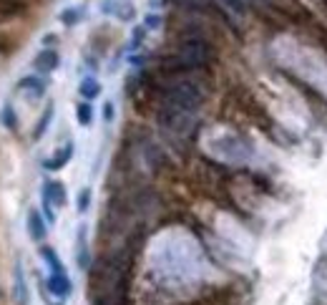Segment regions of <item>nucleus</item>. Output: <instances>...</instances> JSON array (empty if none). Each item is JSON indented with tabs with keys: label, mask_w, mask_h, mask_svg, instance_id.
Returning <instances> with one entry per match:
<instances>
[{
	"label": "nucleus",
	"mask_w": 327,
	"mask_h": 305,
	"mask_svg": "<svg viewBox=\"0 0 327 305\" xmlns=\"http://www.w3.org/2000/svg\"><path fill=\"white\" fill-rule=\"evenodd\" d=\"M204 104V86L196 78L179 74L174 76L161 91V106L159 109H169V111H181V114H194L199 106Z\"/></svg>",
	"instance_id": "1"
},
{
	"label": "nucleus",
	"mask_w": 327,
	"mask_h": 305,
	"mask_svg": "<svg viewBox=\"0 0 327 305\" xmlns=\"http://www.w3.org/2000/svg\"><path fill=\"white\" fill-rule=\"evenodd\" d=\"M211 58H214L211 43L201 36H189L176 46V53L171 56L166 69L174 71V74H187V71H196V69L209 66Z\"/></svg>",
	"instance_id": "2"
},
{
	"label": "nucleus",
	"mask_w": 327,
	"mask_h": 305,
	"mask_svg": "<svg viewBox=\"0 0 327 305\" xmlns=\"http://www.w3.org/2000/svg\"><path fill=\"white\" fill-rule=\"evenodd\" d=\"M58 63H61V56H58V51H56V48H43V51L33 58V66H35L41 74H51V71H56V69H58Z\"/></svg>",
	"instance_id": "3"
},
{
	"label": "nucleus",
	"mask_w": 327,
	"mask_h": 305,
	"mask_svg": "<svg viewBox=\"0 0 327 305\" xmlns=\"http://www.w3.org/2000/svg\"><path fill=\"white\" fill-rule=\"evenodd\" d=\"M18 91L28 98H41L46 93V83L41 81L38 76H28V78H20L18 81Z\"/></svg>",
	"instance_id": "4"
},
{
	"label": "nucleus",
	"mask_w": 327,
	"mask_h": 305,
	"mask_svg": "<svg viewBox=\"0 0 327 305\" xmlns=\"http://www.w3.org/2000/svg\"><path fill=\"white\" fill-rule=\"evenodd\" d=\"M43 202H48L51 207H63L65 205V187L61 182H48L43 187Z\"/></svg>",
	"instance_id": "5"
},
{
	"label": "nucleus",
	"mask_w": 327,
	"mask_h": 305,
	"mask_svg": "<svg viewBox=\"0 0 327 305\" xmlns=\"http://www.w3.org/2000/svg\"><path fill=\"white\" fill-rule=\"evenodd\" d=\"M13 280H15V288H13V298H15V305H28V285H25V275H23V267H20V262H15Z\"/></svg>",
	"instance_id": "6"
},
{
	"label": "nucleus",
	"mask_w": 327,
	"mask_h": 305,
	"mask_svg": "<svg viewBox=\"0 0 327 305\" xmlns=\"http://www.w3.org/2000/svg\"><path fill=\"white\" fill-rule=\"evenodd\" d=\"M28 234H30V240H35V242H41L46 234H48V227H46V222H43V217L35 212V210H28Z\"/></svg>",
	"instance_id": "7"
},
{
	"label": "nucleus",
	"mask_w": 327,
	"mask_h": 305,
	"mask_svg": "<svg viewBox=\"0 0 327 305\" xmlns=\"http://www.w3.org/2000/svg\"><path fill=\"white\" fill-rule=\"evenodd\" d=\"M48 290H51L53 295H58V298L70 295V280L65 278V273H61V275H51V278H48Z\"/></svg>",
	"instance_id": "8"
},
{
	"label": "nucleus",
	"mask_w": 327,
	"mask_h": 305,
	"mask_svg": "<svg viewBox=\"0 0 327 305\" xmlns=\"http://www.w3.org/2000/svg\"><path fill=\"white\" fill-rule=\"evenodd\" d=\"M70 156H73V144L68 142V144H65L63 149H61V152L56 154V156H51V159L46 161V169H53V172H56V169H63L65 164L70 161Z\"/></svg>",
	"instance_id": "9"
},
{
	"label": "nucleus",
	"mask_w": 327,
	"mask_h": 305,
	"mask_svg": "<svg viewBox=\"0 0 327 305\" xmlns=\"http://www.w3.org/2000/svg\"><path fill=\"white\" fill-rule=\"evenodd\" d=\"M78 91H81V96H83V98H88V101H91V98H96V96L101 93V83H98L96 78L88 76V78H83V81H81Z\"/></svg>",
	"instance_id": "10"
},
{
	"label": "nucleus",
	"mask_w": 327,
	"mask_h": 305,
	"mask_svg": "<svg viewBox=\"0 0 327 305\" xmlns=\"http://www.w3.org/2000/svg\"><path fill=\"white\" fill-rule=\"evenodd\" d=\"M41 257H43V260H46V262L51 265L53 275H61V273H63V262L58 260V255H56V252H53V250H51L48 245H43V247H41Z\"/></svg>",
	"instance_id": "11"
},
{
	"label": "nucleus",
	"mask_w": 327,
	"mask_h": 305,
	"mask_svg": "<svg viewBox=\"0 0 327 305\" xmlns=\"http://www.w3.org/2000/svg\"><path fill=\"white\" fill-rule=\"evenodd\" d=\"M76 119H78L81 126H91V121H93V106H91V101H83V104L76 106Z\"/></svg>",
	"instance_id": "12"
},
{
	"label": "nucleus",
	"mask_w": 327,
	"mask_h": 305,
	"mask_svg": "<svg viewBox=\"0 0 327 305\" xmlns=\"http://www.w3.org/2000/svg\"><path fill=\"white\" fill-rule=\"evenodd\" d=\"M51 119H53V104H48V109H46V111H43V116L38 119V124H35V129H33V139H41V137L46 134V129H48Z\"/></svg>",
	"instance_id": "13"
},
{
	"label": "nucleus",
	"mask_w": 327,
	"mask_h": 305,
	"mask_svg": "<svg viewBox=\"0 0 327 305\" xmlns=\"http://www.w3.org/2000/svg\"><path fill=\"white\" fill-rule=\"evenodd\" d=\"M78 265L81 270H88V247H86V229H78Z\"/></svg>",
	"instance_id": "14"
},
{
	"label": "nucleus",
	"mask_w": 327,
	"mask_h": 305,
	"mask_svg": "<svg viewBox=\"0 0 327 305\" xmlns=\"http://www.w3.org/2000/svg\"><path fill=\"white\" fill-rule=\"evenodd\" d=\"M3 124H5V129L18 131V114H15L13 104H5V106H3Z\"/></svg>",
	"instance_id": "15"
},
{
	"label": "nucleus",
	"mask_w": 327,
	"mask_h": 305,
	"mask_svg": "<svg viewBox=\"0 0 327 305\" xmlns=\"http://www.w3.org/2000/svg\"><path fill=\"white\" fill-rule=\"evenodd\" d=\"M78 18H81V13H78L76 8H68V10L61 13V20H63L65 25H76V23H78Z\"/></svg>",
	"instance_id": "16"
},
{
	"label": "nucleus",
	"mask_w": 327,
	"mask_h": 305,
	"mask_svg": "<svg viewBox=\"0 0 327 305\" xmlns=\"http://www.w3.org/2000/svg\"><path fill=\"white\" fill-rule=\"evenodd\" d=\"M88 205H91V189H81V194H78V212H86Z\"/></svg>",
	"instance_id": "17"
},
{
	"label": "nucleus",
	"mask_w": 327,
	"mask_h": 305,
	"mask_svg": "<svg viewBox=\"0 0 327 305\" xmlns=\"http://www.w3.org/2000/svg\"><path fill=\"white\" fill-rule=\"evenodd\" d=\"M174 3H179L181 8H206L209 5V0H174Z\"/></svg>",
	"instance_id": "18"
},
{
	"label": "nucleus",
	"mask_w": 327,
	"mask_h": 305,
	"mask_svg": "<svg viewBox=\"0 0 327 305\" xmlns=\"http://www.w3.org/2000/svg\"><path fill=\"white\" fill-rule=\"evenodd\" d=\"M103 119H106V121H114V104H111V101L103 106Z\"/></svg>",
	"instance_id": "19"
},
{
	"label": "nucleus",
	"mask_w": 327,
	"mask_h": 305,
	"mask_svg": "<svg viewBox=\"0 0 327 305\" xmlns=\"http://www.w3.org/2000/svg\"><path fill=\"white\" fill-rule=\"evenodd\" d=\"M159 23H161V18H159V15H149V18H146V28H156Z\"/></svg>",
	"instance_id": "20"
},
{
	"label": "nucleus",
	"mask_w": 327,
	"mask_h": 305,
	"mask_svg": "<svg viewBox=\"0 0 327 305\" xmlns=\"http://www.w3.org/2000/svg\"><path fill=\"white\" fill-rule=\"evenodd\" d=\"M53 305H61V303H53Z\"/></svg>",
	"instance_id": "21"
}]
</instances>
